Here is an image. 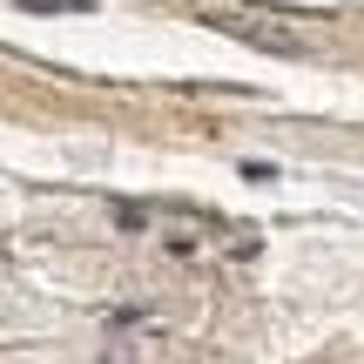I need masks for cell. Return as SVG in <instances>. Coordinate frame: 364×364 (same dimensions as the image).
Returning <instances> with one entry per match:
<instances>
[{"instance_id":"1","label":"cell","mask_w":364,"mask_h":364,"mask_svg":"<svg viewBox=\"0 0 364 364\" xmlns=\"http://www.w3.org/2000/svg\"><path fill=\"white\" fill-rule=\"evenodd\" d=\"M27 14H95V0H21Z\"/></svg>"}]
</instances>
